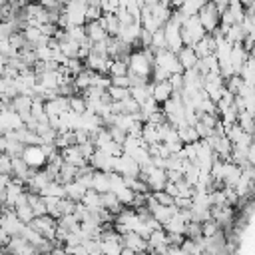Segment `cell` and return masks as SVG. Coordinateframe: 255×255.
Wrapping results in <instances>:
<instances>
[{
    "label": "cell",
    "instance_id": "6da1fadb",
    "mask_svg": "<svg viewBox=\"0 0 255 255\" xmlns=\"http://www.w3.org/2000/svg\"><path fill=\"white\" fill-rule=\"evenodd\" d=\"M179 32H181L183 46H193V44H197V42L207 34L205 28L201 26V22H199L197 16H189V18H185L183 24H181V28H179Z\"/></svg>",
    "mask_w": 255,
    "mask_h": 255
},
{
    "label": "cell",
    "instance_id": "7a4b0ae2",
    "mask_svg": "<svg viewBox=\"0 0 255 255\" xmlns=\"http://www.w3.org/2000/svg\"><path fill=\"white\" fill-rule=\"evenodd\" d=\"M197 18H199V22H201V26L205 28L207 34H211V32H215L219 28V10H217V6H215L213 0L211 2H205L199 8Z\"/></svg>",
    "mask_w": 255,
    "mask_h": 255
},
{
    "label": "cell",
    "instance_id": "3957f363",
    "mask_svg": "<svg viewBox=\"0 0 255 255\" xmlns=\"http://www.w3.org/2000/svg\"><path fill=\"white\" fill-rule=\"evenodd\" d=\"M153 66L165 70L169 76H171V74H183V68L179 66L175 52H171V50H159V52H155Z\"/></svg>",
    "mask_w": 255,
    "mask_h": 255
},
{
    "label": "cell",
    "instance_id": "277c9868",
    "mask_svg": "<svg viewBox=\"0 0 255 255\" xmlns=\"http://www.w3.org/2000/svg\"><path fill=\"white\" fill-rule=\"evenodd\" d=\"M20 157H22V159L28 163V167H32V169H40V167H44L46 161H48V155H46V151L42 149V145H26Z\"/></svg>",
    "mask_w": 255,
    "mask_h": 255
},
{
    "label": "cell",
    "instance_id": "5b68a950",
    "mask_svg": "<svg viewBox=\"0 0 255 255\" xmlns=\"http://www.w3.org/2000/svg\"><path fill=\"white\" fill-rule=\"evenodd\" d=\"M24 225H26V223H22V221L16 217L14 209L2 207V215H0V229H4V231L12 237V235H20V231L24 229Z\"/></svg>",
    "mask_w": 255,
    "mask_h": 255
},
{
    "label": "cell",
    "instance_id": "8992f818",
    "mask_svg": "<svg viewBox=\"0 0 255 255\" xmlns=\"http://www.w3.org/2000/svg\"><path fill=\"white\" fill-rule=\"evenodd\" d=\"M179 24H175V22H171V20H167L165 24H163V36H165V48L167 50H171V52H177L181 46H183V40H181V32H179Z\"/></svg>",
    "mask_w": 255,
    "mask_h": 255
},
{
    "label": "cell",
    "instance_id": "52a82bcc",
    "mask_svg": "<svg viewBox=\"0 0 255 255\" xmlns=\"http://www.w3.org/2000/svg\"><path fill=\"white\" fill-rule=\"evenodd\" d=\"M122 245L128 247V249H131V251H135V253L147 251V239H143V237H141L139 233H135V231H126V233L122 235Z\"/></svg>",
    "mask_w": 255,
    "mask_h": 255
},
{
    "label": "cell",
    "instance_id": "ba28073f",
    "mask_svg": "<svg viewBox=\"0 0 255 255\" xmlns=\"http://www.w3.org/2000/svg\"><path fill=\"white\" fill-rule=\"evenodd\" d=\"M175 56H177V62H179V66L183 68V72L195 68V64H197V60H199L197 54H195V50H193V46H181V48L175 52Z\"/></svg>",
    "mask_w": 255,
    "mask_h": 255
},
{
    "label": "cell",
    "instance_id": "9c48e42d",
    "mask_svg": "<svg viewBox=\"0 0 255 255\" xmlns=\"http://www.w3.org/2000/svg\"><path fill=\"white\" fill-rule=\"evenodd\" d=\"M173 96V88L167 80L163 82H151V98L161 106L163 102H167L169 98Z\"/></svg>",
    "mask_w": 255,
    "mask_h": 255
},
{
    "label": "cell",
    "instance_id": "30bf717a",
    "mask_svg": "<svg viewBox=\"0 0 255 255\" xmlns=\"http://www.w3.org/2000/svg\"><path fill=\"white\" fill-rule=\"evenodd\" d=\"M215 46H217V40L213 34H205L197 44H193V50L197 54V58H207L211 54H215Z\"/></svg>",
    "mask_w": 255,
    "mask_h": 255
},
{
    "label": "cell",
    "instance_id": "8fae6325",
    "mask_svg": "<svg viewBox=\"0 0 255 255\" xmlns=\"http://www.w3.org/2000/svg\"><path fill=\"white\" fill-rule=\"evenodd\" d=\"M86 28V36L90 42H102L108 38V32L104 30V26L100 24V20H94V22H86L84 24Z\"/></svg>",
    "mask_w": 255,
    "mask_h": 255
},
{
    "label": "cell",
    "instance_id": "7c38bea8",
    "mask_svg": "<svg viewBox=\"0 0 255 255\" xmlns=\"http://www.w3.org/2000/svg\"><path fill=\"white\" fill-rule=\"evenodd\" d=\"M100 24L104 26V30L108 32V36H118V32H120V20H118V16L114 14V12H104L102 14V18H100Z\"/></svg>",
    "mask_w": 255,
    "mask_h": 255
},
{
    "label": "cell",
    "instance_id": "4fadbf2b",
    "mask_svg": "<svg viewBox=\"0 0 255 255\" xmlns=\"http://www.w3.org/2000/svg\"><path fill=\"white\" fill-rule=\"evenodd\" d=\"M64 191H66V197L68 199H72V201H82V197H84V193L88 191L80 181H70V183H66L64 185Z\"/></svg>",
    "mask_w": 255,
    "mask_h": 255
},
{
    "label": "cell",
    "instance_id": "5bb4252c",
    "mask_svg": "<svg viewBox=\"0 0 255 255\" xmlns=\"http://www.w3.org/2000/svg\"><path fill=\"white\" fill-rule=\"evenodd\" d=\"M201 6H203V4H201L199 0H183L175 10H177L183 18H189V16H197V12H199Z\"/></svg>",
    "mask_w": 255,
    "mask_h": 255
},
{
    "label": "cell",
    "instance_id": "9a60e30c",
    "mask_svg": "<svg viewBox=\"0 0 255 255\" xmlns=\"http://www.w3.org/2000/svg\"><path fill=\"white\" fill-rule=\"evenodd\" d=\"M177 135H179V141L181 143H195V141H199V135H197L195 128L193 126H187V124L177 128Z\"/></svg>",
    "mask_w": 255,
    "mask_h": 255
},
{
    "label": "cell",
    "instance_id": "2e32d148",
    "mask_svg": "<svg viewBox=\"0 0 255 255\" xmlns=\"http://www.w3.org/2000/svg\"><path fill=\"white\" fill-rule=\"evenodd\" d=\"M128 74V60L114 58L108 68V76H126Z\"/></svg>",
    "mask_w": 255,
    "mask_h": 255
},
{
    "label": "cell",
    "instance_id": "e0dca14e",
    "mask_svg": "<svg viewBox=\"0 0 255 255\" xmlns=\"http://www.w3.org/2000/svg\"><path fill=\"white\" fill-rule=\"evenodd\" d=\"M106 92L112 98V102H122V100H126V98L131 96L129 94V88H122V86H114V84H110V88Z\"/></svg>",
    "mask_w": 255,
    "mask_h": 255
},
{
    "label": "cell",
    "instance_id": "ac0fdd59",
    "mask_svg": "<svg viewBox=\"0 0 255 255\" xmlns=\"http://www.w3.org/2000/svg\"><path fill=\"white\" fill-rule=\"evenodd\" d=\"M68 106H70V110L76 112V114H84V112L88 110L86 98H84V96H78V94H74V96L68 98Z\"/></svg>",
    "mask_w": 255,
    "mask_h": 255
},
{
    "label": "cell",
    "instance_id": "d6986e66",
    "mask_svg": "<svg viewBox=\"0 0 255 255\" xmlns=\"http://www.w3.org/2000/svg\"><path fill=\"white\" fill-rule=\"evenodd\" d=\"M14 213H16V217L22 221V223H30L36 215H34V211H32V207L28 205V203H24V205H18V207H14Z\"/></svg>",
    "mask_w": 255,
    "mask_h": 255
},
{
    "label": "cell",
    "instance_id": "ffe728a7",
    "mask_svg": "<svg viewBox=\"0 0 255 255\" xmlns=\"http://www.w3.org/2000/svg\"><path fill=\"white\" fill-rule=\"evenodd\" d=\"M153 199L159 203V205H173L175 203V197L171 193H167L165 189H159V191H151Z\"/></svg>",
    "mask_w": 255,
    "mask_h": 255
},
{
    "label": "cell",
    "instance_id": "44dd1931",
    "mask_svg": "<svg viewBox=\"0 0 255 255\" xmlns=\"http://www.w3.org/2000/svg\"><path fill=\"white\" fill-rule=\"evenodd\" d=\"M112 78V84L114 86H122V88H131V80H129V76L126 74V76H110Z\"/></svg>",
    "mask_w": 255,
    "mask_h": 255
}]
</instances>
